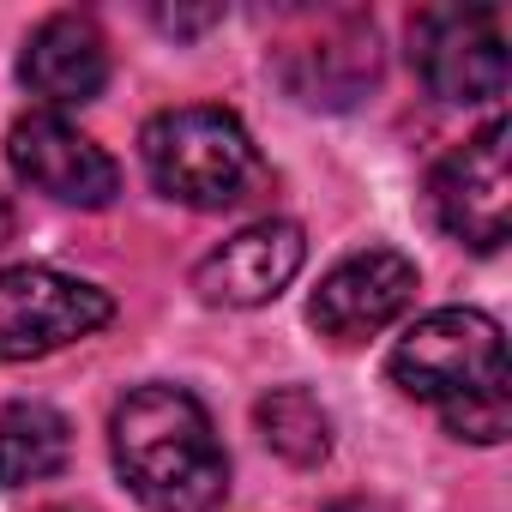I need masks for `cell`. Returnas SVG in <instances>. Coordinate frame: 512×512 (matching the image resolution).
I'll use <instances>...</instances> for the list:
<instances>
[{"mask_svg": "<svg viewBox=\"0 0 512 512\" xmlns=\"http://www.w3.org/2000/svg\"><path fill=\"white\" fill-rule=\"evenodd\" d=\"M139 157H145L151 187L193 211H229L266 187V163L253 151L247 127L211 103L151 115L139 133Z\"/></svg>", "mask_w": 512, "mask_h": 512, "instance_id": "2", "label": "cell"}, {"mask_svg": "<svg viewBox=\"0 0 512 512\" xmlns=\"http://www.w3.org/2000/svg\"><path fill=\"white\" fill-rule=\"evenodd\" d=\"M217 19H223L217 7H205V13H157L163 31H205V25H217Z\"/></svg>", "mask_w": 512, "mask_h": 512, "instance_id": "14", "label": "cell"}, {"mask_svg": "<svg viewBox=\"0 0 512 512\" xmlns=\"http://www.w3.org/2000/svg\"><path fill=\"white\" fill-rule=\"evenodd\" d=\"M19 79H25V91H31L49 115L97 103L103 85H109V43H103L97 19H85V13H55V19H43V25L25 37Z\"/></svg>", "mask_w": 512, "mask_h": 512, "instance_id": "11", "label": "cell"}, {"mask_svg": "<svg viewBox=\"0 0 512 512\" xmlns=\"http://www.w3.org/2000/svg\"><path fill=\"white\" fill-rule=\"evenodd\" d=\"M278 79L308 109H350L380 79V37L362 13H332L278 49Z\"/></svg>", "mask_w": 512, "mask_h": 512, "instance_id": "10", "label": "cell"}, {"mask_svg": "<svg viewBox=\"0 0 512 512\" xmlns=\"http://www.w3.org/2000/svg\"><path fill=\"white\" fill-rule=\"evenodd\" d=\"M253 422H260L266 446L290 464H320L332 452V416L326 404L308 392V386H278L260 398V410H253Z\"/></svg>", "mask_w": 512, "mask_h": 512, "instance_id": "13", "label": "cell"}, {"mask_svg": "<svg viewBox=\"0 0 512 512\" xmlns=\"http://www.w3.org/2000/svg\"><path fill=\"white\" fill-rule=\"evenodd\" d=\"M302 260H308L302 229L290 217H260L193 266V290L211 308H266L296 284Z\"/></svg>", "mask_w": 512, "mask_h": 512, "instance_id": "9", "label": "cell"}, {"mask_svg": "<svg viewBox=\"0 0 512 512\" xmlns=\"http://www.w3.org/2000/svg\"><path fill=\"white\" fill-rule=\"evenodd\" d=\"M428 205L440 229L476 253L506 247L512 229V169H506V121H488L464 145H452L428 175Z\"/></svg>", "mask_w": 512, "mask_h": 512, "instance_id": "6", "label": "cell"}, {"mask_svg": "<svg viewBox=\"0 0 512 512\" xmlns=\"http://www.w3.org/2000/svg\"><path fill=\"white\" fill-rule=\"evenodd\" d=\"M73 458V428L55 404H7L0 410V488H31L61 476Z\"/></svg>", "mask_w": 512, "mask_h": 512, "instance_id": "12", "label": "cell"}, {"mask_svg": "<svg viewBox=\"0 0 512 512\" xmlns=\"http://www.w3.org/2000/svg\"><path fill=\"white\" fill-rule=\"evenodd\" d=\"M392 380L398 392L458 410L476 398H512L506 392V338L476 308H434L392 344Z\"/></svg>", "mask_w": 512, "mask_h": 512, "instance_id": "3", "label": "cell"}, {"mask_svg": "<svg viewBox=\"0 0 512 512\" xmlns=\"http://www.w3.org/2000/svg\"><path fill=\"white\" fill-rule=\"evenodd\" d=\"M410 302H416V266L398 247H362L320 278L308 320L332 344H362V338L386 332Z\"/></svg>", "mask_w": 512, "mask_h": 512, "instance_id": "8", "label": "cell"}, {"mask_svg": "<svg viewBox=\"0 0 512 512\" xmlns=\"http://www.w3.org/2000/svg\"><path fill=\"white\" fill-rule=\"evenodd\" d=\"M49 512H79V506H49Z\"/></svg>", "mask_w": 512, "mask_h": 512, "instance_id": "15", "label": "cell"}, {"mask_svg": "<svg viewBox=\"0 0 512 512\" xmlns=\"http://www.w3.org/2000/svg\"><path fill=\"white\" fill-rule=\"evenodd\" d=\"M115 314L109 290L55 272V266H13L0 272V362H37L91 332Z\"/></svg>", "mask_w": 512, "mask_h": 512, "instance_id": "4", "label": "cell"}, {"mask_svg": "<svg viewBox=\"0 0 512 512\" xmlns=\"http://www.w3.org/2000/svg\"><path fill=\"white\" fill-rule=\"evenodd\" d=\"M410 61L440 103H494L506 91V19L494 7H428L410 25Z\"/></svg>", "mask_w": 512, "mask_h": 512, "instance_id": "5", "label": "cell"}, {"mask_svg": "<svg viewBox=\"0 0 512 512\" xmlns=\"http://www.w3.org/2000/svg\"><path fill=\"white\" fill-rule=\"evenodd\" d=\"M7 163L25 187L61 199V205H85V211H103L115 193H121V169L115 157L79 133L67 115H49V109H31L25 121H13L7 133Z\"/></svg>", "mask_w": 512, "mask_h": 512, "instance_id": "7", "label": "cell"}, {"mask_svg": "<svg viewBox=\"0 0 512 512\" xmlns=\"http://www.w3.org/2000/svg\"><path fill=\"white\" fill-rule=\"evenodd\" d=\"M109 452L121 482L151 512H211L229 494V458L205 404L181 386H133L115 404Z\"/></svg>", "mask_w": 512, "mask_h": 512, "instance_id": "1", "label": "cell"}]
</instances>
